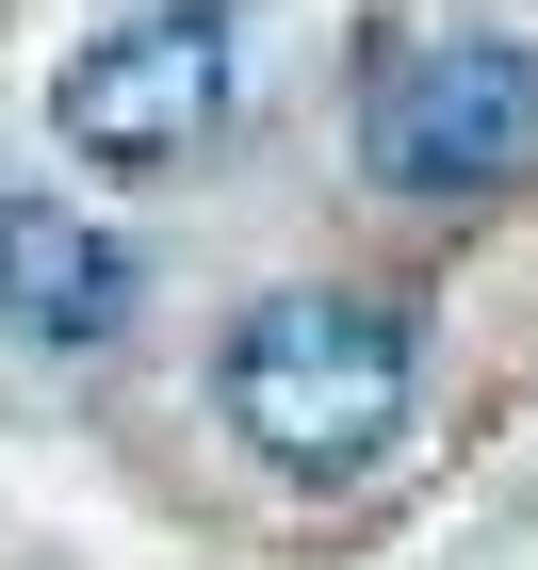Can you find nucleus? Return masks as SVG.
I'll return each mask as SVG.
<instances>
[{
    "mask_svg": "<svg viewBox=\"0 0 538 570\" xmlns=\"http://www.w3.org/2000/svg\"><path fill=\"white\" fill-rule=\"evenodd\" d=\"M359 164L392 196H522L538 179V66L506 33H392L359 66Z\"/></svg>",
    "mask_w": 538,
    "mask_h": 570,
    "instance_id": "nucleus-2",
    "label": "nucleus"
},
{
    "mask_svg": "<svg viewBox=\"0 0 538 570\" xmlns=\"http://www.w3.org/2000/svg\"><path fill=\"white\" fill-rule=\"evenodd\" d=\"M0 326L17 343H115L131 326V245L66 196H0Z\"/></svg>",
    "mask_w": 538,
    "mask_h": 570,
    "instance_id": "nucleus-4",
    "label": "nucleus"
},
{
    "mask_svg": "<svg viewBox=\"0 0 538 570\" xmlns=\"http://www.w3.org/2000/svg\"><path fill=\"white\" fill-rule=\"evenodd\" d=\"M228 424L277 473H359L408 424V326L375 294H262L228 326Z\"/></svg>",
    "mask_w": 538,
    "mask_h": 570,
    "instance_id": "nucleus-1",
    "label": "nucleus"
},
{
    "mask_svg": "<svg viewBox=\"0 0 538 570\" xmlns=\"http://www.w3.org/2000/svg\"><path fill=\"white\" fill-rule=\"evenodd\" d=\"M228 82H245V17L228 0H147L66 66V147L115 179H164L228 131Z\"/></svg>",
    "mask_w": 538,
    "mask_h": 570,
    "instance_id": "nucleus-3",
    "label": "nucleus"
}]
</instances>
